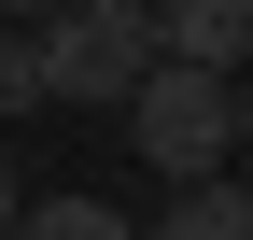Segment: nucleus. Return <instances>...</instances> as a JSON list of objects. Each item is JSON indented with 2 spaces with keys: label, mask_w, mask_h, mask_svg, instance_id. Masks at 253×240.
I'll list each match as a JSON object with an SVG mask.
<instances>
[{
  "label": "nucleus",
  "mask_w": 253,
  "mask_h": 240,
  "mask_svg": "<svg viewBox=\"0 0 253 240\" xmlns=\"http://www.w3.org/2000/svg\"><path fill=\"white\" fill-rule=\"evenodd\" d=\"M28 43H42V99L126 113V85L155 71V0H71V14H42Z\"/></svg>",
  "instance_id": "f257e3e1"
},
{
  "label": "nucleus",
  "mask_w": 253,
  "mask_h": 240,
  "mask_svg": "<svg viewBox=\"0 0 253 240\" xmlns=\"http://www.w3.org/2000/svg\"><path fill=\"white\" fill-rule=\"evenodd\" d=\"M225 99H239L225 71H183V57H155V71L126 85V141H141L169 184H211V170L239 156V113H225Z\"/></svg>",
  "instance_id": "f03ea898"
},
{
  "label": "nucleus",
  "mask_w": 253,
  "mask_h": 240,
  "mask_svg": "<svg viewBox=\"0 0 253 240\" xmlns=\"http://www.w3.org/2000/svg\"><path fill=\"white\" fill-rule=\"evenodd\" d=\"M155 57H183V71H253V0H155Z\"/></svg>",
  "instance_id": "7ed1b4c3"
},
{
  "label": "nucleus",
  "mask_w": 253,
  "mask_h": 240,
  "mask_svg": "<svg viewBox=\"0 0 253 240\" xmlns=\"http://www.w3.org/2000/svg\"><path fill=\"white\" fill-rule=\"evenodd\" d=\"M141 240H253V184H225V170H211V184H183Z\"/></svg>",
  "instance_id": "20e7f679"
},
{
  "label": "nucleus",
  "mask_w": 253,
  "mask_h": 240,
  "mask_svg": "<svg viewBox=\"0 0 253 240\" xmlns=\"http://www.w3.org/2000/svg\"><path fill=\"white\" fill-rule=\"evenodd\" d=\"M0 240H141V226H126L113 198H28V212L0 226Z\"/></svg>",
  "instance_id": "39448f33"
},
{
  "label": "nucleus",
  "mask_w": 253,
  "mask_h": 240,
  "mask_svg": "<svg viewBox=\"0 0 253 240\" xmlns=\"http://www.w3.org/2000/svg\"><path fill=\"white\" fill-rule=\"evenodd\" d=\"M14 113H42V43L0 28V127H14Z\"/></svg>",
  "instance_id": "423d86ee"
},
{
  "label": "nucleus",
  "mask_w": 253,
  "mask_h": 240,
  "mask_svg": "<svg viewBox=\"0 0 253 240\" xmlns=\"http://www.w3.org/2000/svg\"><path fill=\"white\" fill-rule=\"evenodd\" d=\"M225 113H239V156H253V71H239V99H225Z\"/></svg>",
  "instance_id": "0eeeda50"
},
{
  "label": "nucleus",
  "mask_w": 253,
  "mask_h": 240,
  "mask_svg": "<svg viewBox=\"0 0 253 240\" xmlns=\"http://www.w3.org/2000/svg\"><path fill=\"white\" fill-rule=\"evenodd\" d=\"M0 226H14V141H0Z\"/></svg>",
  "instance_id": "6e6552de"
},
{
  "label": "nucleus",
  "mask_w": 253,
  "mask_h": 240,
  "mask_svg": "<svg viewBox=\"0 0 253 240\" xmlns=\"http://www.w3.org/2000/svg\"><path fill=\"white\" fill-rule=\"evenodd\" d=\"M0 14H71V0H0Z\"/></svg>",
  "instance_id": "1a4fd4ad"
}]
</instances>
